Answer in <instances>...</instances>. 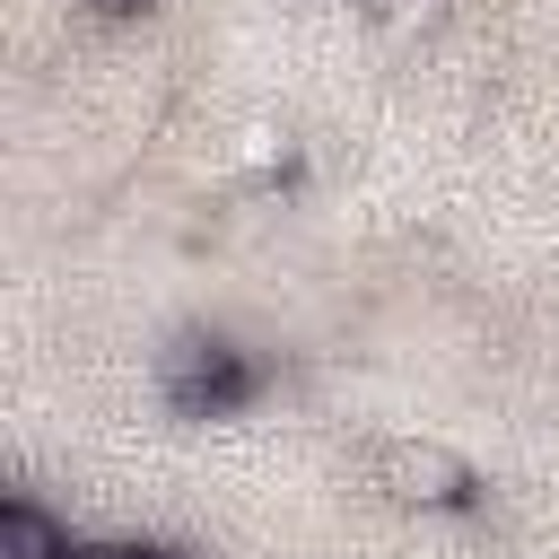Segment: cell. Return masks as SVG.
Instances as JSON below:
<instances>
[{
    "label": "cell",
    "mask_w": 559,
    "mask_h": 559,
    "mask_svg": "<svg viewBox=\"0 0 559 559\" xmlns=\"http://www.w3.org/2000/svg\"><path fill=\"white\" fill-rule=\"evenodd\" d=\"M376 480H384L402 507H463V498H472L463 454H445V445H428V437H393V445L376 454Z\"/></svg>",
    "instance_id": "6da1fadb"
},
{
    "label": "cell",
    "mask_w": 559,
    "mask_h": 559,
    "mask_svg": "<svg viewBox=\"0 0 559 559\" xmlns=\"http://www.w3.org/2000/svg\"><path fill=\"white\" fill-rule=\"evenodd\" d=\"M157 376H166V393H175L183 411H210V402L236 393V358H227V341H201V332H183V341L157 358Z\"/></svg>",
    "instance_id": "7a4b0ae2"
},
{
    "label": "cell",
    "mask_w": 559,
    "mask_h": 559,
    "mask_svg": "<svg viewBox=\"0 0 559 559\" xmlns=\"http://www.w3.org/2000/svg\"><path fill=\"white\" fill-rule=\"evenodd\" d=\"M0 559H70V533H61L44 507L9 498V507H0Z\"/></svg>",
    "instance_id": "3957f363"
},
{
    "label": "cell",
    "mask_w": 559,
    "mask_h": 559,
    "mask_svg": "<svg viewBox=\"0 0 559 559\" xmlns=\"http://www.w3.org/2000/svg\"><path fill=\"white\" fill-rule=\"evenodd\" d=\"M367 17H376L384 35H428V26L445 17V0H367Z\"/></svg>",
    "instance_id": "277c9868"
},
{
    "label": "cell",
    "mask_w": 559,
    "mask_h": 559,
    "mask_svg": "<svg viewBox=\"0 0 559 559\" xmlns=\"http://www.w3.org/2000/svg\"><path fill=\"white\" fill-rule=\"evenodd\" d=\"M70 559H140V550H114V542H70Z\"/></svg>",
    "instance_id": "5b68a950"
},
{
    "label": "cell",
    "mask_w": 559,
    "mask_h": 559,
    "mask_svg": "<svg viewBox=\"0 0 559 559\" xmlns=\"http://www.w3.org/2000/svg\"><path fill=\"white\" fill-rule=\"evenodd\" d=\"M96 17H140V9H157V0H87Z\"/></svg>",
    "instance_id": "8992f818"
},
{
    "label": "cell",
    "mask_w": 559,
    "mask_h": 559,
    "mask_svg": "<svg viewBox=\"0 0 559 559\" xmlns=\"http://www.w3.org/2000/svg\"><path fill=\"white\" fill-rule=\"evenodd\" d=\"M140 559H183V550H140Z\"/></svg>",
    "instance_id": "52a82bcc"
}]
</instances>
